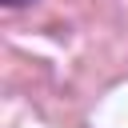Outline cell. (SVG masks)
Segmentation results:
<instances>
[{"mask_svg":"<svg viewBox=\"0 0 128 128\" xmlns=\"http://www.w3.org/2000/svg\"><path fill=\"white\" fill-rule=\"evenodd\" d=\"M4 8H24V4H32V0H0Z\"/></svg>","mask_w":128,"mask_h":128,"instance_id":"cell-1","label":"cell"}]
</instances>
